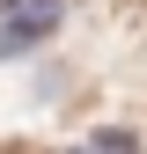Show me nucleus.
Returning <instances> with one entry per match:
<instances>
[{"instance_id": "obj_1", "label": "nucleus", "mask_w": 147, "mask_h": 154, "mask_svg": "<svg viewBox=\"0 0 147 154\" xmlns=\"http://www.w3.org/2000/svg\"><path fill=\"white\" fill-rule=\"evenodd\" d=\"M66 0H0V59H22L30 44H44L59 29Z\"/></svg>"}, {"instance_id": "obj_2", "label": "nucleus", "mask_w": 147, "mask_h": 154, "mask_svg": "<svg viewBox=\"0 0 147 154\" xmlns=\"http://www.w3.org/2000/svg\"><path fill=\"white\" fill-rule=\"evenodd\" d=\"M74 154H133V132H96V140L74 147Z\"/></svg>"}]
</instances>
